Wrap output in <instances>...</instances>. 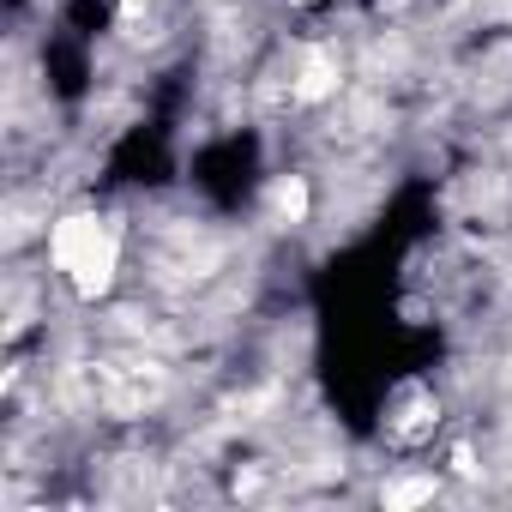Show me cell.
<instances>
[{
    "label": "cell",
    "mask_w": 512,
    "mask_h": 512,
    "mask_svg": "<svg viewBox=\"0 0 512 512\" xmlns=\"http://www.w3.org/2000/svg\"><path fill=\"white\" fill-rule=\"evenodd\" d=\"M55 266L73 278V290L79 296H103L109 284H115V266H121V241H115V229L103 223V217H91V211H79V217H67V223H55Z\"/></svg>",
    "instance_id": "1"
},
{
    "label": "cell",
    "mask_w": 512,
    "mask_h": 512,
    "mask_svg": "<svg viewBox=\"0 0 512 512\" xmlns=\"http://www.w3.org/2000/svg\"><path fill=\"white\" fill-rule=\"evenodd\" d=\"M332 91H338V61L326 49H308L302 73H296V103H326Z\"/></svg>",
    "instance_id": "2"
},
{
    "label": "cell",
    "mask_w": 512,
    "mask_h": 512,
    "mask_svg": "<svg viewBox=\"0 0 512 512\" xmlns=\"http://www.w3.org/2000/svg\"><path fill=\"white\" fill-rule=\"evenodd\" d=\"M380 500H386V512H398V506H422V500H434V476H404V482H392Z\"/></svg>",
    "instance_id": "3"
},
{
    "label": "cell",
    "mask_w": 512,
    "mask_h": 512,
    "mask_svg": "<svg viewBox=\"0 0 512 512\" xmlns=\"http://www.w3.org/2000/svg\"><path fill=\"white\" fill-rule=\"evenodd\" d=\"M272 205H278V217H284V223H302V217H308V187L290 175V181L272 193Z\"/></svg>",
    "instance_id": "4"
},
{
    "label": "cell",
    "mask_w": 512,
    "mask_h": 512,
    "mask_svg": "<svg viewBox=\"0 0 512 512\" xmlns=\"http://www.w3.org/2000/svg\"><path fill=\"white\" fill-rule=\"evenodd\" d=\"M121 13H127V19H139V13H145V0H121Z\"/></svg>",
    "instance_id": "5"
},
{
    "label": "cell",
    "mask_w": 512,
    "mask_h": 512,
    "mask_svg": "<svg viewBox=\"0 0 512 512\" xmlns=\"http://www.w3.org/2000/svg\"><path fill=\"white\" fill-rule=\"evenodd\" d=\"M302 7H314V0H302Z\"/></svg>",
    "instance_id": "6"
}]
</instances>
